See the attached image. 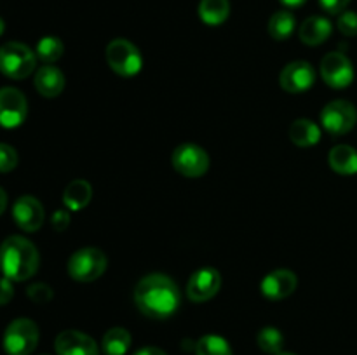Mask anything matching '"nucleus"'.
I'll list each match as a JSON object with an SVG mask.
<instances>
[{
  "instance_id": "1",
  "label": "nucleus",
  "mask_w": 357,
  "mask_h": 355,
  "mask_svg": "<svg viewBox=\"0 0 357 355\" xmlns=\"http://www.w3.org/2000/svg\"><path fill=\"white\" fill-rule=\"evenodd\" d=\"M135 303L150 319H169L180 308L181 296L173 278L164 274H150L136 284Z\"/></svg>"
},
{
  "instance_id": "2",
  "label": "nucleus",
  "mask_w": 357,
  "mask_h": 355,
  "mask_svg": "<svg viewBox=\"0 0 357 355\" xmlns=\"http://www.w3.org/2000/svg\"><path fill=\"white\" fill-rule=\"evenodd\" d=\"M40 265L37 247L21 235H10L0 246V270L3 277L23 282L33 277Z\"/></svg>"
},
{
  "instance_id": "3",
  "label": "nucleus",
  "mask_w": 357,
  "mask_h": 355,
  "mask_svg": "<svg viewBox=\"0 0 357 355\" xmlns=\"http://www.w3.org/2000/svg\"><path fill=\"white\" fill-rule=\"evenodd\" d=\"M37 66V54L21 42H6L0 47V72L13 80L26 79Z\"/></svg>"
},
{
  "instance_id": "4",
  "label": "nucleus",
  "mask_w": 357,
  "mask_h": 355,
  "mask_svg": "<svg viewBox=\"0 0 357 355\" xmlns=\"http://www.w3.org/2000/svg\"><path fill=\"white\" fill-rule=\"evenodd\" d=\"M38 326L33 320L21 317L13 320L3 333V350L7 355H30L37 348Z\"/></svg>"
},
{
  "instance_id": "5",
  "label": "nucleus",
  "mask_w": 357,
  "mask_h": 355,
  "mask_svg": "<svg viewBox=\"0 0 357 355\" xmlns=\"http://www.w3.org/2000/svg\"><path fill=\"white\" fill-rule=\"evenodd\" d=\"M108 260L98 247H82L68 260V275L77 282H93L107 270Z\"/></svg>"
},
{
  "instance_id": "6",
  "label": "nucleus",
  "mask_w": 357,
  "mask_h": 355,
  "mask_svg": "<svg viewBox=\"0 0 357 355\" xmlns=\"http://www.w3.org/2000/svg\"><path fill=\"white\" fill-rule=\"evenodd\" d=\"M107 63L121 77H135L143 66L138 47L126 38H115L107 45Z\"/></svg>"
},
{
  "instance_id": "7",
  "label": "nucleus",
  "mask_w": 357,
  "mask_h": 355,
  "mask_svg": "<svg viewBox=\"0 0 357 355\" xmlns=\"http://www.w3.org/2000/svg\"><path fill=\"white\" fill-rule=\"evenodd\" d=\"M357 122V110L351 101H330L321 111V124L331 136H344L354 129Z\"/></svg>"
},
{
  "instance_id": "8",
  "label": "nucleus",
  "mask_w": 357,
  "mask_h": 355,
  "mask_svg": "<svg viewBox=\"0 0 357 355\" xmlns=\"http://www.w3.org/2000/svg\"><path fill=\"white\" fill-rule=\"evenodd\" d=\"M173 167L185 178H201L209 169V155L199 145L185 143L173 152Z\"/></svg>"
},
{
  "instance_id": "9",
  "label": "nucleus",
  "mask_w": 357,
  "mask_h": 355,
  "mask_svg": "<svg viewBox=\"0 0 357 355\" xmlns=\"http://www.w3.org/2000/svg\"><path fill=\"white\" fill-rule=\"evenodd\" d=\"M28 115V101L16 87L0 89V125L6 129L20 127Z\"/></svg>"
},
{
  "instance_id": "10",
  "label": "nucleus",
  "mask_w": 357,
  "mask_h": 355,
  "mask_svg": "<svg viewBox=\"0 0 357 355\" xmlns=\"http://www.w3.org/2000/svg\"><path fill=\"white\" fill-rule=\"evenodd\" d=\"M321 77L333 89H344L354 80V66L342 52H328L321 61Z\"/></svg>"
},
{
  "instance_id": "11",
  "label": "nucleus",
  "mask_w": 357,
  "mask_h": 355,
  "mask_svg": "<svg viewBox=\"0 0 357 355\" xmlns=\"http://www.w3.org/2000/svg\"><path fill=\"white\" fill-rule=\"evenodd\" d=\"M279 82L286 93H305L316 82V70L309 61H293L282 68Z\"/></svg>"
},
{
  "instance_id": "12",
  "label": "nucleus",
  "mask_w": 357,
  "mask_h": 355,
  "mask_svg": "<svg viewBox=\"0 0 357 355\" xmlns=\"http://www.w3.org/2000/svg\"><path fill=\"white\" fill-rule=\"evenodd\" d=\"M222 287V275L216 268L206 267L192 274L190 281L187 284V294L192 301L204 303L216 296V292Z\"/></svg>"
},
{
  "instance_id": "13",
  "label": "nucleus",
  "mask_w": 357,
  "mask_h": 355,
  "mask_svg": "<svg viewBox=\"0 0 357 355\" xmlns=\"http://www.w3.org/2000/svg\"><path fill=\"white\" fill-rule=\"evenodd\" d=\"M13 218L23 232H37L44 225L45 212L37 198L31 195H23L14 204Z\"/></svg>"
},
{
  "instance_id": "14",
  "label": "nucleus",
  "mask_w": 357,
  "mask_h": 355,
  "mask_svg": "<svg viewBox=\"0 0 357 355\" xmlns=\"http://www.w3.org/2000/svg\"><path fill=\"white\" fill-rule=\"evenodd\" d=\"M296 285H298V278H296L295 271L279 268V270H274L265 275L260 284V289L265 298L272 299V301H279V299H284L289 294H293Z\"/></svg>"
},
{
  "instance_id": "15",
  "label": "nucleus",
  "mask_w": 357,
  "mask_h": 355,
  "mask_svg": "<svg viewBox=\"0 0 357 355\" xmlns=\"http://www.w3.org/2000/svg\"><path fill=\"white\" fill-rule=\"evenodd\" d=\"M58 355H98V345L89 334L68 329L58 334L54 341Z\"/></svg>"
},
{
  "instance_id": "16",
  "label": "nucleus",
  "mask_w": 357,
  "mask_h": 355,
  "mask_svg": "<svg viewBox=\"0 0 357 355\" xmlns=\"http://www.w3.org/2000/svg\"><path fill=\"white\" fill-rule=\"evenodd\" d=\"M35 89L44 97H56L65 89V75L52 65L40 66L35 73Z\"/></svg>"
},
{
  "instance_id": "17",
  "label": "nucleus",
  "mask_w": 357,
  "mask_h": 355,
  "mask_svg": "<svg viewBox=\"0 0 357 355\" xmlns=\"http://www.w3.org/2000/svg\"><path fill=\"white\" fill-rule=\"evenodd\" d=\"M300 40L307 45H319L326 42L331 35L330 19L323 16H310L300 26Z\"/></svg>"
},
{
  "instance_id": "18",
  "label": "nucleus",
  "mask_w": 357,
  "mask_h": 355,
  "mask_svg": "<svg viewBox=\"0 0 357 355\" xmlns=\"http://www.w3.org/2000/svg\"><path fill=\"white\" fill-rule=\"evenodd\" d=\"M289 139L300 148H309L319 143L321 129L310 118H298L289 127Z\"/></svg>"
},
{
  "instance_id": "19",
  "label": "nucleus",
  "mask_w": 357,
  "mask_h": 355,
  "mask_svg": "<svg viewBox=\"0 0 357 355\" xmlns=\"http://www.w3.org/2000/svg\"><path fill=\"white\" fill-rule=\"evenodd\" d=\"M328 162L335 173L351 176L357 173V150L349 145L333 146L328 155Z\"/></svg>"
},
{
  "instance_id": "20",
  "label": "nucleus",
  "mask_w": 357,
  "mask_h": 355,
  "mask_svg": "<svg viewBox=\"0 0 357 355\" xmlns=\"http://www.w3.org/2000/svg\"><path fill=\"white\" fill-rule=\"evenodd\" d=\"M91 197H93V187L89 184V181L73 180L63 191V204L70 211H80L89 204Z\"/></svg>"
},
{
  "instance_id": "21",
  "label": "nucleus",
  "mask_w": 357,
  "mask_h": 355,
  "mask_svg": "<svg viewBox=\"0 0 357 355\" xmlns=\"http://www.w3.org/2000/svg\"><path fill=\"white\" fill-rule=\"evenodd\" d=\"M230 14V2L229 0H201L199 3V16L202 23L209 26H218L225 23Z\"/></svg>"
},
{
  "instance_id": "22",
  "label": "nucleus",
  "mask_w": 357,
  "mask_h": 355,
  "mask_svg": "<svg viewBox=\"0 0 357 355\" xmlns=\"http://www.w3.org/2000/svg\"><path fill=\"white\" fill-rule=\"evenodd\" d=\"M101 347L107 355H124L131 347V334L124 327H112L105 333Z\"/></svg>"
},
{
  "instance_id": "23",
  "label": "nucleus",
  "mask_w": 357,
  "mask_h": 355,
  "mask_svg": "<svg viewBox=\"0 0 357 355\" xmlns=\"http://www.w3.org/2000/svg\"><path fill=\"white\" fill-rule=\"evenodd\" d=\"M295 16L289 10H278L268 21V33L275 40H286L295 31Z\"/></svg>"
},
{
  "instance_id": "24",
  "label": "nucleus",
  "mask_w": 357,
  "mask_h": 355,
  "mask_svg": "<svg viewBox=\"0 0 357 355\" xmlns=\"http://www.w3.org/2000/svg\"><path fill=\"white\" fill-rule=\"evenodd\" d=\"M195 355H232V348L225 338L206 334L195 343Z\"/></svg>"
},
{
  "instance_id": "25",
  "label": "nucleus",
  "mask_w": 357,
  "mask_h": 355,
  "mask_svg": "<svg viewBox=\"0 0 357 355\" xmlns=\"http://www.w3.org/2000/svg\"><path fill=\"white\" fill-rule=\"evenodd\" d=\"M35 52H37V58L42 59L45 65H51L61 58L65 52V45L58 37H44L38 40Z\"/></svg>"
},
{
  "instance_id": "26",
  "label": "nucleus",
  "mask_w": 357,
  "mask_h": 355,
  "mask_svg": "<svg viewBox=\"0 0 357 355\" xmlns=\"http://www.w3.org/2000/svg\"><path fill=\"white\" fill-rule=\"evenodd\" d=\"M258 347L265 352V354L278 355L281 354L282 345H284V336L279 329L275 327H264V329L258 333Z\"/></svg>"
},
{
  "instance_id": "27",
  "label": "nucleus",
  "mask_w": 357,
  "mask_h": 355,
  "mask_svg": "<svg viewBox=\"0 0 357 355\" xmlns=\"http://www.w3.org/2000/svg\"><path fill=\"white\" fill-rule=\"evenodd\" d=\"M26 294L33 303H37V305H44V303L51 301L54 292H52L51 285L37 282V284H31L30 287L26 289Z\"/></svg>"
},
{
  "instance_id": "28",
  "label": "nucleus",
  "mask_w": 357,
  "mask_h": 355,
  "mask_svg": "<svg viewBox=\"0 0 357 355\" xmlns=\"http://www.w3.org/2000/svg\"><path fill=\"white\" fill-rule=\"evenodd\" d=\"M17 152L7 143H0V173H9L17 166Z\"/></svg>"
},
{
  "instance_id": "29",
  "label": "nucleus",
  "mask_w": 357,
  "mask_h": 355,
  "mask_svg": "<svg viewBox=\"0 0 357 355\" xmlns=\"http://www.w3.org/2000/svg\"><path fill=\"white\" fill-rule=\"evenodd\" d=\"M338 30L345 37H356L357 35V13L354 10H344L338 17Z\"/></svg>"
},
{
  "instance_id": "30",
  "label": "nucleus",
  "mask_w": 357,
  "mask_h": 355,
  "mask_svg": "<svg viewBox=\"0 0 357 355\" xmlns=\"http://www.w3.org/2000/svg\"><path fill=\"white\" fill-rule=\"evenodd\" d=\"M321 7L330 14H342L345 7L351 3V0H319Z\"/></svg>"
},
{
  "instance_id": "31",
  "label": "nucleus",
  "mask_w": 357,
  "mask_h": 355,
  "mask_svg": "<svg viewBox=\"0 0 357 355\" xmlns=\"http://www.w3.org/2000/svg\"><path fill=\"white\" fill-rule=\"evenodd\" d=\"M13 296H14V287L10 278L0 277V306L7 305V303L13 299Z\"/></svg>"
},
{
  "instance_id": "32",
  "label": "nucleus",
  "mask_w": 357,
  "mask_h": 355,
  "mask_svg": "<svg viewBox=\"0 0 357 355\" xmlns=\"http://www.w3.org/2000/svg\"><path fill=\"white\" fill-rule=\"evenodd\" d=\"M51 223H52V226H54V230H58V232H63V230L68 228L70 214L66 211H63V209H59V211H56L54 214H52Z\"/></svg>"
},
{
  "instance_id": "33",
  "label": "nucleus",
  "mask_w": 357,
  "mask_h": 355,
  "mask_svg": "<svg viewBox=\"0 0 357 355\" xmlns=\"http://www.w3.org/2000/svg\"><path fill=\"white\" fill-rule=\"evenodd\" d=\"M135 355H167V354L157 347H143L139 348Z\"/></svg>"
},
{
  "instance_id": "34",
  "label": "nucleus",
  "mask_w": 357,
  "mask_h": 355,
  "mask_svg": "<svg viewBox=\"0 0 357 355\" xmlns=\"http://www.w3.org/2000/svg\"><path fill=\"white\" fill-rule=\"evenodd\" d=\"M6 207H7V194L6 190L0 187V216H2V212L6 211Z\"/></svg>"
},
{
  "instance_id": "35",
  "label": "nucleus",
  "mask_w": 357,
  "mask_h": 355,
  "mask_svg": "<svg viewBox=\"0 0 357 355\" xmlns=\"http://www.w3.org/2000/svg\"><path fill=\"white\" fill-rule=\"evenodd\" d=\"M281 3L286 7H300L302 3H305V0H281Z\"/></svg>"
},
{
  "instance_id": "36",
  "label": "nucleus",
  "mask_w": 357,
  "mask_h": 355,
  "mask_svg": "<svg viewBox=\"0 0 357 355\" xmlns=\"http://www.w3.org/2000/svg\"><path fill=\"white\" fill-rule=\"evenodd\" d=\"M3 30H6V23H3V19L0 17V35L3 33Z\"/></svg>"
},
{
  "instance_id": "37",
  "label": "nucleus",
  "mask_w": 357,
  "mask_h": 355,
  "mask_svg": "<svg viewBox=\"0 0 357 355\" xmlns=\"http://www.w3.org/2000/svg\"><path fill=\"white\" fill-rule=\"evenodd\" d=\"M278 355H295V354H291V352H281V354H278Z\"/></svg>"
}]
</instances>
